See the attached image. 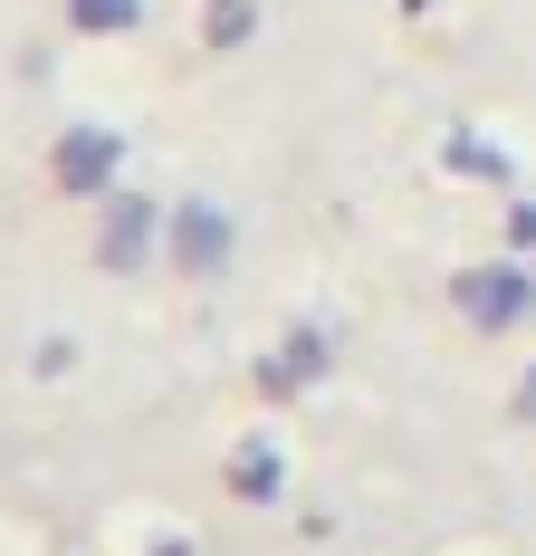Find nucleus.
<instances>
[{
    "mask_svg": "<svg viewBox=\"0 0 536 556\" xmlns=\"http://www.w3.org/2000/svg\"><path fill=\"white\" fill-rule=\"evenodd\" d=\"M173 269L182 278H220L230 269V250H240V230H230V212L220 202H173Z\"/></svg>",
    "mask_w": 536,
    "mask_h": 556,
    "instance_id": "nucleus-1",
    "label": "nucleus"
},
{
    "mask_svg": "<svg viewBox=\"0 0 536 556\" xmlns=\"http://www.w3.org/2000/svg\"><path fill=\"white\" fill-rule=\"evenodd\" d=\"M527 307H536V278L518 269V260H488V269L460 278V317H470V327H518Z\"/></svg>",
    "mask_w": 536,
    "mask_h": 556,
    "instance_id": "nucleus-2",
    "label": "nucleus"
},
{
    "mask_svg": "<svg viewBox=\"0 0 536 556\" xmlns=\"http://www.w3.org/2000/svg\"><path fill=\"white\" fill-rule=\"evenodd\" d=\"M163 230H173V212L135 202V192H106V230H97V260H106V269H144Z\"/></svg>",
    "mask_w": 536,
    "mask_h": 556,
    "instance_id": "nucleus-3",
    "label": "nucleus"
},
{
    "mask_svg": "<svg viewBox=\"0 0 536 556\" xmlns=\"http://www.w3.org/2000/svg\"><path fill=\"white\" fill-rule=\"evenodd\" d=\"M115 154H125L115 135H97V125H77V135L58 144V182H67L77 202H87V192H106V182H115Z\"/></svg>",
    "mask_w": 536,
    "mask_h": 556,
    "instance_id": "nucleus-4",
    "label": "nucleus"
},
{
    "mask_svg": "<svg viewBox=\"0 0 536 556\" xmlns=\"http://www.w3.org/2000/svg\"><path fill=\"white\" fill-rule=\"evenodd\" d=\"M77 29H144V0H67Z\"/></svg>",
    "mask_w": 536,
    "mask_h": 556,
    "instance_id": "nucleus-5",
    "label": "nucleus"
},
{
    "mask_svg": "<svg viewBox=\"0 0 536 556\" xmlns=\"http://www.w3.org/2000/svg\"><path fill=\"white\" fill-rule=\"evenodd\" d=\"M230 39H250V0H212V49H230Z\"/></svg>",
    "mask_w": 536,
    "mask_h": 556,
    "instance_id": "nucleus-6",
    "label": "nucleus"
},
{
    "mask_svg": "<svg viewBox=\"0 0 536 556\" xmlns=\"http://www.w3.org/2000/svg\"><path fill=\"white\" fill-rule=\"evenodd\" d=\"M518 413H536V365H527V384H518Z\"/></svg>",
    "mask_w": 536,
    "mask_h": 556,
    "instance_id": "nucleus-7",
    "label": "nucleus"
}]
</instances>
